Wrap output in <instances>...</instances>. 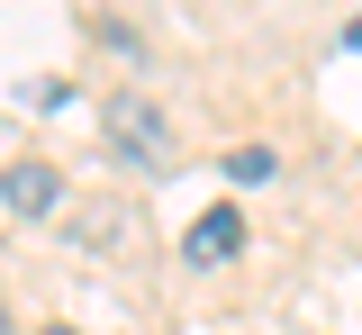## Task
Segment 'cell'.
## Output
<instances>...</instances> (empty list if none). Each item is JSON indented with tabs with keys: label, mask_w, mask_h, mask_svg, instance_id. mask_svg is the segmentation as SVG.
Listing matches in <instances>:
<instances>
[{
	"label": "cell",
	"mask_w": 362,
	"mask_h": 335,
	"mask_svg": "<svg viewBox=\"0 0 362 335\" xmlns=\"http://www.w3.org/2000/svg\"><path fill=\"white\" fill-rule=\"evenodd\" d=\"M45 335H73V327H45Z\"/></svg>",
	"instance_id": "8"
},
{
	"label": "cell",
	"mask_w": 362,
	"mask_h": 335,
	"mask_svg": "<svg viewBox=\"0 0 362 335\" xmlns=\"http://www.w3.org/2000/svg\"><path fill=\"white\" fill-rule=\"evenodd\" d=\"M0 199H9L18 218H45V208L64 199V182H54V163H9V172H0Z\"/></svg>",
	"instance_id": "2"
},
{
	"label": "cell",
	"mask_w": 362,
	"mask_h": 335,
	"mask_svg": "<svg viewBox=\"0 0 362 335\" xmlns=\"http://www.w3.org/2000/svg\"><path fill=\"white\" fill-rule=\"evenodd\" d=\"M100 145L127 154L136 172H173V163H181L173 118H163V100H145V91H109V100H100Z\"/></svg>",
	"instance_id": "1"
},
{
	"label": "cell",
	"mask_w": 362,
	"mask_h": 335,
	"mask_svg": "<svg viewBox=\"0 0 362 335\" xmlns=\"http://www.w3.org/2000/svg\"><path fill=\"white\" fill-rule=\"evenodd\" d=\"M272 172H281V163H272V145H235V154H226V182H245V191L272 182Z\"/></svg>",
	"instance_id": "4"
},
{
	"label": "cell",
	"mask_w": 362,
	"mask_h": 335,
	"mask_svg": "<svg viewBox=\"0 0 362 335\" xmlns=\"http://www.w3.org/2000/svg\"><path fill=\"white\" fill-rule=\"evenodd\" d=\"M109 236H136L127 208H90V218H82V245H90V254H109Z\"/></svg>",
	"instance_id": "5"
},
{
	"label": "cell",
	"mask_w": 362,
	"mask_h": 335,
	"mask_svg": "<svg viewBox=\"0 0 362 335\" xmlns=\"http://www.w3.org/2000/svg\"><path fill=\"white\" fill-rule=\"evenodd\" d=\"M235 245H245V227H235V208H209V218L190 227V245H181V254H190V263H226Z\"/></svg>",
	"instance_id": "3"
},
{
	"label": "cell",
	"mask_w": 362,
	"mask_h": 335,
	"mask_svg": "<svg viewBox=\"0 0 362 335\" xmlns=\"http://www.w3.org/2000/svg\"><path fill=\"white\" fill-rule=\"evenodd\" d=\"M344 37H354V46H362V18H354V28H344Z\"/></svg>",
	"instance_id": "7"
},
{
	"label": "cell",
	"mask_w": 362,
	"mask_h": 335,
	"mask_svg": "<svg viewBox=\"0 0 362 335\" xmlns=\"http://www.w3.org/2000/svg\"><path fill=\"white\" fill-rule=\"evenodd\" d=\"M0 335H9V299H0Z\"/></svg>",
	"instance_id": "6"
}]
</instances>
